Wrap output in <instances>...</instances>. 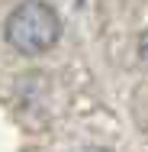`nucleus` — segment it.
Listing matches in <instances>:
<instances>
[{
    "label": "nucleus",
    "instance_id": "obj_1",
    "mask_svg": "<svg viewBox=\"0 0 148 152\" xmlns=\"http://www.w3.org/2000/svg\"><path fill=\"white\" fill-rule=\"evenodd\" d=\"M58 36H61V20L45 0H23L6 16V42L23 55L48 52L58 42Z\"/></svg>",
    "mask_w": 148,
    "mask_h": 152
},
{
    "label": "nucleus",
    "instance_id": "obj_2",
    "mask_svg": "<svg viewBox=\"0 0 148 152\" xmlns=\"http://www.w3.org/2000/svg\"><path fill=\"white\" fill-rule=\"evenodd\" d=\"M142 7V16L135 20L132 26V45H129V58H132V68H135V78L142 84V129L148 136V0H135Z\"/></svg>",
    "mask_w": 148,
    "mask_h": 152
},
{
    "label": "nucleus",
    "instance_id": "obj_3",
    "mask_svg": "<svg viewBox=\"0 0 148 152\" xmlns=\"http://www.w3.org/2000/svg\"><path fill=\"white\" fill-rule=\"evenodd\" d=\"M84 152H103V149H84Z\"/></svg>",
    "mask_w": 148,
    "mask_h": 152
}]
</instances>
